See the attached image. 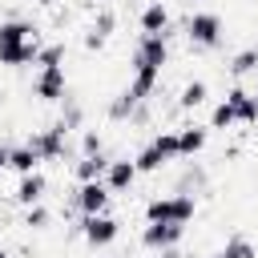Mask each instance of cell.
Listing matches in <instances>:
<instances>
[{"instance_id":"1","label":"cell","mask_w":258,"mask_h":258,"mask_svg":"<svg viewBox=\"0 0 258 258\" xmlns=\"http://www.w3.org/2000/svg\"><path fill=\"white\" fill-rule=\"evenodd\" d=\"M198 214V198L189 189H173V194H161V198H149L145 202V222H177V226H189Z\"/></svg>"},{"instance_id":"2","label":"cell","mask_w":258,"mask_h":258,"mask_svg":"<svg viewBox=\"0 0 258 258\" xmlns=\"http://www.w3.org/2000/svg\"><path fill=\"white\" fill-rule=\"evenodd\" d=\"M181 28H185V40H189V48H198V52H214V48L222 44V36H226V24H222V16H218V12H210V8H198V12H189Z\"/></svg>"},{"instance_id":"3","label":"cell","mask_w":258,"mask_h":258,"mask_svg":"<svg viewBox=\"0 0 258 258\" xmlns=\"http://www.w3.org/2000/svg\"><path fill=\"white\" fill-rule=\"evenodd\" d=\"M69 125L64 121H52L48 129H36V133H28V149L40 157V161H56V157H64V149H69Z\"/></svg>"},{"instance_id":"4","label":"cell","mask_w":258,"mask_h":258,"mask_svg":"<svg viewBox=\"0 0 258 258\" xmlns=\"http://www.w3.org/2000/svg\"><path fill=\"white\" fill-rule=\"evenodd\" d=\"M77 230H81V238H85V246H93V250H105V246H113L117 242V234H121V222L105 210V214H85L81 222H77Z\"/></svg>"},{"instance_id":"5","label":"cell","mask_w":258,"mask_h":258,"mask_svg":"<svg viewBox=\"0 0 258 258\" xmlns=\"http://www.w3.org/2000/svg\"><path fill=\"white\" fill-rule=\"evenodd\" d=\"M169 64V40L161 32H141L137 44H133V69H153L161 73Z\"/></svg>"},{"instance_id":"6","label":"cell","mask_w":258,"mask_h":258,"mask_svg":"<svg viewBox=\"0 0 258 258\" xmlns=\"http://www.w3.org/2000/svg\"><path fill=\"white\" fill-rule=\"evenodd\" d=\"M64 93H69V77H64V64H48V69H36V77H32V97H40V101L56 105Z\"/></svg>"},{"instance_id":"7","label":"cell","mask_w":258,"mask_h":258,"mask_svg":"<svg viewBox=\"0 0 258 258\" xmlns=\"http://www.w3.org/2000/svg\"><path fill=\"white\" fill-rule=\"evenodd\" d=\"M181 238H185V226H177V222H145V230H141V246L153 254L181 246Z\"/></svg>"},{"instance_id":"8","label":"cell","mask_w":258,"mask_h":258,"mask_svg":"<svg viewBox=\"0 0 258 258\" xmlns=\"http://www.w3.org/2000/svg\"><path fill=\"white\" fill-rule=\"evenodd\" d=\"M109 185L105 181H77V189H73V206L81 210V218L85 214H105L109 210Z\"/></svg>"},{"instance_id":"9","label":"cell","mask_w":258,"mask_h":258,"mask_svg":"<svg viewBox=\"0 0 258 258\" xmlns=\"http://www.w3.org/2000/svg\"><path fill=\"white\" fill-rule=\"evenodd\" d=\"M32 36H40V28H36L32 20H20V16L0 20V56H4V52H12V48H20V44H24V40H32Z\"/></svg>"},{"instance_id":"10","label":"cell","mask_w":258,"mask_h":258,"mask_svg":"<svg viewBox=\"0 0 258 258\" xmlns=\"http://www.w3.org/2000/svg\"><path fill=\"white\" fill-rule=\"evenodd\" d=\"M44 194H48V177L40 169H32V173H20V181L12 189V202L16 206H36V202H44Z\"/></svg>"},{"instance_id":"11","label":"cell","mask_w":258,"mask_h":258,"mask_svg":"<svg viewBox=\"0 0 258 258\" xmlns=\"http://www.w3.org/2000/svg\"><path fill=\"white\" fill-rule=\"evenodd\" d=\"M141 173H137V165L129 161V157H117V161H109V169H105V185H109V194H129L133 189V181H137Z\"/></svg>"},{"instance_id":"12","label":"cell","mask_w":258,"mask_h":258,"mask_svg":"<svg viewBox=\"0 0 258 258\" xmlns=\"http://www.w3.org/2000/svg\"><path fill=\"white\" fill-rule=\"evenodd\" d=\"M226 101H230V109H234V121H238V125H258V93H250V89L234 85V89L226 93Z\"/></svg>"},{"instance_id":"13","label":"cell","mask_w":258,"mask_h":258,"mask_svg":"<svg viewBox=\"0 0 258 258\" xmlns=\"http://www.w3.org/2000/svg\"><path fill=\"white\" fill-rule=\"evenodd\" d=\"M173 133H177V157H198L210 141V125H181Z\"/></svg>"},{"instance_id":"14","label":"cell","mask_w":258,"mask_h":258,"mask_svg":"<svg viewBox=\"0 0 258 258\" xmlns=\"http://www.w3.org/2000/svg\"><path fill=\"white\" fill-rule=\"evenodd\" d=\"M109 161H113V157H109L105 149H101V153H85V157L73 161V177H77V181H101L105 169H109Z\"/></svg>"},{"instance_id":"15","label":"cell","mask_w":258,"mask_h":258,"mask_svg":"<svg viewBox=\"0 0 258 258\" xmlns=\"http://www.w3.org/2000/svg\"><path fill=\"white\" fill-rule=\"evenodd\" d=\"M137 24H141V32H165V28H169V8H165V0H149V4L141 8Z\"/></svg>"},{"instance_id":"16","label":"cell","mask_w":258,"mask_h":258,"mask_svg":"<svg viewBox=\"0 0 258 258\" xmlns=\"http://www.w3.org/2000/svg\"><path fill=\"white\" fill-rule=\"evenodd\" d=\"M206 97H210V85L202 81V77H194V81H185L181 85V93H177V109H202L206 105Z\"/></svg>"},{"instance_id":"17","label":"cell","mask_w":258,"mask_h":258,"mask_svg":"<svg viewBox=\"0 0 258 258\" xmlns=\"http://www.w3.org/2000/svg\"><path fill=\"white\" fill-rule=\"evenodd\" d=\"M141 105H145V101H137L129 89H121V93L109 101V109H105V113H109V121H133V113H137Z\"/></svg>"},{"instance_id":"18","label":"cell","mask_w":258,"mask_h":258,"mask_svg":"<svg viewBox=\"0 0 258 258\" xmlns=\"http://www.w3.org/2000/svg\"><path fill=\"white\" fill-rule=\"evenodd\" d=\"M230 77L238 81V77H250V73H258V48H242V52H234L230 56Z\"/></svg>"},{"instance_id":"19","label":"cell","mask_w":258,"mask_h":258,"mask_svg":"<svg viewBox=\"0 0 258 258\" xmlns=\"http://www.w3.org/2000/svg\"><path fill=\"white\" fill-rule=\"evenodd\" d=\"M133 165H137V173H157V169H161V165H169V161H165V153H161V149L149 141V145H145V149L133 157Z\"/></svg>"},{"instance_id":"20","label":"cell","mask_w":258,"mask_h":258,"mask_svg":"<svg viewBox=\"0 0 258 258\" xmlns=\"http://www.w3.org/2000/svg\"><path fill=\"white\" fill-rule=\"evenodd\" d=\"M40 165V157L28 149V145H12L8 149V169H16V173H32Z\"/></svg>"},{"instance_id":"21","label":"cell","mask_w":258,"mask_h":258,"mask_svg":"<svg viewBox=\"0 0 258 258\" xmlns=\"http://www.w3.org/2000/svg\"><path fill=\"white\" fill-rule=\"evenodd\" d=\"M60 121H64L69 129H81V125H85V109H81V101L69 97V93L60 97Z\"/></svg>"},{"instance_id":"22","label":"cell","mask_w":258,"mask_h":258,"mask_svg":"<svg viewBox=\"0 0 258 258\" xmlns=\"http://www.w3.org/2000/svg\"><path fill=\"white\" fill-rule=\"evenodd\" d=\"M226 258H258V246L246 238V234H234V238H226Z\"/></svg>"},{"instance_id":"23","label":"cell","mask_w":258,"mask_h":258,"mask_svg":"<svg viewBox=\"0 0 258 258\" xmlns=\"http://www.w3.org/2000/svg\"><path fill=\"white\" fill-rule=\"evenodd\" d=\"M48 222H52V214H48V206H44V202L24 206V226H28V230H48Z\"/></svg>"},{"instance_id":"24","label":"cell","mask_w":258,"mask_h":258,"mask_svg":"<svg viewBox=\"0 0 258 258\" xmlns=\"http://www.w3.org/2000/svg\"><path fill=\"white\" fill-rule=\"evenodd\" d=\"M113 28H117V16H113L109 8H101V12L93 16V24H89V32H97L101 40H109V36H113Z\"/></svg>"},{"instance_id":"25","label":"cell","mask_w":258,"mask_h":258,"mask_svg":"<svg viewBox=\"0 0 258 258\" xmlns=\"http://www.w3.org/2000/svg\"><path fill=\"white\" fill-rule=\"evenodd\" d=\"M48 64H64V44H40L36 69H48Z\"/></svg>"},{"instance_id":"26","label":"cell","mask_w":258,"mask_h":258,"mask_svg":"<svg viewBox=\"0 0 258 258\" xmlns=\"http://www.w3.org/2000/svg\"><path fill=\"white\" fill-rule=\"evenodd\" d=\"M230 125H238L234 121V109H230V101H218L214 113H210V129H230Z\"/></svg>"},{"instance_id":"27","label":"cell","mask_w":258,"mask_h":258,"mask_svg":"<svg viewBox=\"0 0 258 258\" xmlns=\"http://www.w3.org/2000/svg\"><path fill=\"white\" fill-rule=\"evenodd\" d=\"M101 149H105L101 133H97V129H81V157H85V153H101Z\"/></svg>"},{"instance_id":"28","label":"cell","mask_w":258,"mask_h":258,"mask_svg":"<svg viewBox=\"0 0 258 258\" xmlns=\"http://www.w3.org/2000/svg\"><path fill=\"white\" fill-rule=\"evenodd\" d=\"M206 181H210V177H206V169H198V165H189V169H185V177H181V189H189V185H198V189H202Z\"/></svg>"},{"instance_id":"29","label":"cell","mask_w":258,"mask_h":258,"mask_svg":"<svg viewBox=\"0 0 258 258\" xmlns=\"http://www.w3.org/2000/svg\"><path fill=\"white\" fill-rule=\"evenodd\" d=\"M85 48H89V52H101V48H105V40H101L97 32H89V28H85Z\"/></svg>"},{"instance_id":"30","label":"cell","mask_w":258,"mask_h":258,"mask_svg":"<svg viewBox=\"0 0 258 258\" xmlns=\"http://www.w3.org/2000/svg\"><path fill=\"white\" fill-rule=\"evenodd\" d=\"M157 258H185V254H181V250H177V246H173V250H161V254H157Z\"/></svg>"},{"instance_id":"31","label":"cell","mask_w":258,"mask_h":258,"mask_svg":"<svg viewBox=\"0 0 258 258\" xmlns=\"http://www.w3.org/2000/svg\"><path fill=\"white\" fill-rule=\"evenodd\" d=\"M8 169V145H0V173Z\"/></svg>"},{"instance_id":"32","label":"cell","mask_w":258,"mask_h":258,"mask_svg":"<svg viewBox=\"0 0 258 258\" xmlns=\"http://www.w3.org/2000/svg\"><path fill=\"white\" fill-rule=\"evenodd\" d=\"M36 4H40V8H52V4H56V0H36Z\"/></svg>"},{"instance_id":"33","label":"cell","mask_w":258,"mask_h":258,"mask_svg":"<svg viewBox=\"0 0 258 258\" xmlns=\"http://www.w3.org/2000/svg\"><path fill=\"white\" fill-rule=\"evenodd\" d=\"M214 258H226V250H218V254H214Z\"/></svg>"},{"instance_id":"34","label":"cell","mask_w":258,"mask_h":258,"mask_svg":"<svg viewBox=\"0 0 258 258\" xmlns=\"http://www.w3.org/2000/svg\"><path fill=\"white\" fill-rule=\"evenodd\" d=\"M0 258H8V250H4V246H0Z\"/></svg>"},{"instance_id":"35","label":"cell","mask_w":258,"mask_h":258,"mask_svg":"<svg viewBox=\"0 0 258 258\" xmlns=\"http://www.w3.org/2000/svg\"><path fill=\"white\" fill-rule=\"evenodd\" d=\"M113 258H117V254H113Z\"/></svg>"},{"instance_id":"36","label":"cell","mask_w":258,"mask_h":258,"mask_svg":"<svg viewBox=\"0 0 258 258\" xmlns=\"http://www.w3.org/2000/svg\"><path fill=\"white\" fill-rule=\"evenodd\" d=\"M254 93H258V89H254Z\"/></svg>"}]
</instances>
